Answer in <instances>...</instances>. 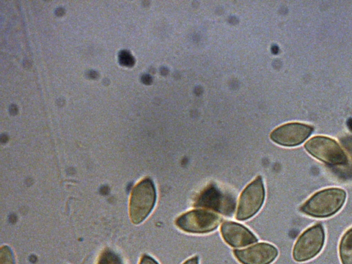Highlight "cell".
Segmentation results:
<instances>
[{"instance_id":"obj_1","label":"cell","mask_w":352,"mask_h":264,"mask_svg":"<svg viewBox=\"0 0 352 264\" xmlns=\"http://www.w3.org/2000/svg\"><path fill=\"white\" fill-rule=\"evenodd\" d=\"M346 194L344 190L330 188L317 192L307 200L300 210L307 215L325 218L338 212L343 206Z\"/></svg>"},{"instance_id":"obj_2","label":"cell","mask_w":352,"mask_h":264,"mask_svg":"<svg viewBox=\"0 0 352 264\" xmlns=\"http://www.w3.org/2000/svg\"><path fill=\"white\" fill-rule=\"evenodd\" d=\"M236 199L228 190L212 182L206 186L195 197L193 206L213 210L226 216L234 212Z\"/></svg>"},{"instance_id":"obj_3","label":"cell","mask_w":352,"mask_h":264,"mask_svg":"<svg viewBox=\"0 0 352 264\" xmlns=\"http://www.w3.org/2000/svg\"><path fill=\"white\" fill-rule=\"evenodd\" d=\"M156 201V190L153 181L145 178L138 183L131 192L129 216L131 221L138 224L152 211Z\"/></svg>"},{"instance_id":"obj_4","label":"cell","mask_w":352,"mask_h":264,"mask_svg":"<svg viewBox=\"0 0 352 264\" xmlns=\"http://www.w3.org/2000/svg\"><path fill=\"white\" fill-rule=\"evenodd\" d=\"M305 148L312 156L332 166H344L348 157L340 144L325 136H315L309 140Z\"/></svg>"},{"instance_id":"obj_5","label":"cell","mask_w":352,"mask_h":264,"mask_svg":"<svg viewBox=\"0 0 352 264\" xmlns=\"http://www.w3.org/2000/svg\"><path fill=\"white\" fill-rule=\"evenodd\" d=\"M221 218L214 212L195 209L182 214L175 220V225L182 230L194 234L208 233L215 230Z\"/></svg>"},{"instance_id":"obj_6","label":"cell","mask_w":352,"mask_h":264,"mask_svg":"<svg viewBox=\"0 0 352 264\" xmlns=\"http://www.w3.org/2000/svg\"><path fill=\"white\" fill-rule=\"evenodd\" d=\"M325 234L323 226L316 224L307 229L296 241L293 257L298 262L309 261L315 257L322 250Z\"/></svg>"},{"instance_id":"obj_7","label":"cell","mask_w":352,"mask_h":264,"mask_svg":"<svg viewBox=\"0 0 352 264\" xmlns=\"http://www.w3.org/2000/svg\"><path fill=\"white\" fill-rule=\"evenodd\" d=\"M265 199V188L261 176L249 184L241 192L236 219L243 221L253 217L261 208Z\"/></svg>"},{"instance_id":"obj_8","label":"cell","mask_w":352,"mask_h":264,"mask_svg":"<svg viewBox=\"0 0 352 264\" xmlns=\"http://www.w3.org/2000/svg\"><path fill=\"white\" fill-rule=\"evenodd\" d=\"M312 126L292 122L285 124L275 129L270 134V138L276 144L284 146H295L302 144L312 133Z\"/></svg>"},{"instance_id":"obj_9","label":"cell","mask_w":352,"mask_h":264,"mask_svg":"<svg viewBox=\"0 0 352 264\" xmlns=\"http://www.w3.org/2000/svg\"><path fill=\"white\" fill-rule=\"evenodd\" d=\"M233 254L242 264H270L278 255L277 249L267 243H259L243 250H234Z\"/></svg>"},{"instance_id":"obj_10","label":"cell","mask_w":352,"mask_h":264,"mask_svg":"<svg viewBox=\"0 0 352 264\" xmlns=\"http://www.w3.org/2000/svg\"><path fill=\"white\" fill-rule=\"evenodd\" d=\"M220 231L226 243L234 248L245 246L258 241L249 229L236 222H223Z\"/></svg>"},{"instance_id":"obj_11","label":"cell","mask_w":352,"mask_h":264,"mask_svg":"<svg viewBox=\"0 0 352 264\" xmlns=\"http://www.w3.org/2000/svg\"><path fill=\"white\" fill-rule=\"evenodd\" d=\"M339 252L342 264H352V228L343 235L340 243Z\"/></svg>"},{"instance_id":"obj_12","label":"cell","mask_w":352,"mask_h":264,"mask_svg":"<svg viewBox=\"0 0 352 264\" xmlns=\"http://www.w3.org/2000/svg\"><path fill=\"white\" fill-rule=\"evenodd\" d=\"M97 264H124L120 257L109 248L104 250L99 256Z\"/></svg>"},{"instance_id":"obj_13","label":"cell","mask_w":352,"mask_h":264,"mask_svg":"<svg viewBox=\"0 0 352 264\" xmlns=\"http://www.w3.org/2000/svg\"><path fill=\"white\" fill-rule=\"evenodd\" d=\"M1 264H14L12 251L8 246L1 248Z\"/></svg>"},{"instance_id":"obj_14","label":"cell","mask_w":352,"mask_h":264,"mask_svg":"<svg viewBox=\"0 0 352 264\" xmlns=\"http://www.w3.org/2000/svg\"><path fill=\"white\" fill-rule=\"evenodd\" d=\"M120 60L122 64L130 66L133 63V57L126 52H122L120 55Z\"/></svg>"},{"instance_id":"obj_15","label":"cell","mask_w":352,"mask_h":264,"mask_svg":"<svg viewBox=\"0 0 352 264\" xmlns=\"http://www.w3.org/2000/svg\"><path fill=\"white\" fill-rule=\"evenodd\" d=\"M342 142L346 149L352 155V136L344 138Z\"/></svg>"},{"instance_id":"obj_16","label":"cell","mask_w":352,"mask_h":264,"mask_svg":"<svg viewBox=\"0 0 352 264\" xmlns=\"http://www.w3.org/2000/svg\"><path fill=\"white\" fill-rule=\"evenodd\" d=\"M139 264H159L153 258L148 255H143Z\"/></svg>"},{"instance_id":"obj_17","label":"cell","mask_w":352,"mask_h":264,"mask_svg":"<svg viewBox=\"0 0 352 264\" xmlns=\"http://www.w3.org/2000/svg\"><path fill=\"white\" fill-rule=\"evenodd\" d=\"M182 264H199V258L197 256H193L186 261Z\"/></svg>"},{"instance_id":"obj_18","label":"cell","mask_w":352,"mask_h":264,"mask_svg":"<svg viewBox=\"0 0 352 264\" xmlns=\"http://www.w3.org/2000/svg\"><path fill=\"white\" fill-rule=\"evenodd\" d=\"M347 125L349 129L352 131V118L348 120Z\"/></svg>"}]
</instances>
